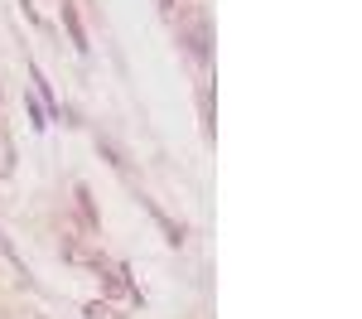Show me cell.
Returning a JSON list of instances; mask_svg holds the SVG:
<instances>
[{
    "label": "cell",
    "mask_w": 362,
    "mask_h": 319,
    "mask_svg": "<svg viewBox=\"0 0 362 319\" xmlns=\"http://www.w3.org/2000/svg\"><path fill=\"white\" fill-rule=\"evenodd\" d=\"M63 257L78 261V266H102V257H97V252H87L83 242H63Z\"/></svg>",
    "instance_id": "cell-1"
},
{
    "label": "cell",
    "mask_w": 362,
    "mask_h": 319,
    "mask_svg": "<svg viewBox=\"0 0 362 319\" xmlns=\"http://www.w3.org/2000/svg\"><path fill=\"white\" fill-rule=\"evenodd\" d=\"M5 174H15V141L0 131V179H5Z\"/></svg>",
    "instance_id": "cell-2"
},
{
    "label": "cell",
    "mask_w": 362,
    "mask_h": 319,
    "mask_svg": "<svg viewBox=\"0 0 362 319\" xmlns=\"http://www.w3.org/2000/svg\"><path fill=\"white\" fill-rule=\"evenodd\" d=\"M107 290H112V295H136L131 281H126V271H107Z\"/></svg>",
    "instance_id": "cell-3"
},
{
    "label": "cell",
    "mask_w": 362,
    "mask_h": 319,
    "mask_svg": "<svg viewBox=\"0 0 362 319\" xmlns=\"http://www.w3.org/2000/svg\"><path fill=\"white\" fill-rule=\"evenodd\" d=\"M83 315H87V319H126V315H116V305H102V300H92Z\"/></svg>",
    "instance_id": "cell-4"
},
{
    "label": "cell",
    "mask_w": 362,
    "mask_h": 319,
    "mask_svg": "<svg viewBox=\"0 0 362 319\" xmlns=\"http://www.w3.org/2000/svg\"><path fill=\"white\" fill-rule=\"evenodd\" d=\"M63 20H68V34H73V44H78V49H87V39H83V25H78V15H73V10H63Z\"/></svg>",
    "instance_id": "cell-5"
},
{
    "label": "cell",
    "mask_w": 362,
    "mask_h": 319,
    "mask_svg": "<svg viewBox=\"0 0 362 319\" xmlns=\"http://www.w3.org/2000/svg\"><path fill=\"white\" fill-rule=\"evenodd\" d=\"M78 208H83V218H87V223L97 218V213H92V199H87V189H78Z\"/></svg>",
    "instance_id": "cell-6"
},
{
    "label": "cell",
    "mask_w": 362,
    "mask_h": 319,
    "mask_svg": "<svg viewBox=\"0 0 362 319\" xmlns=\"http://www.w3.org/2000/svg\"><path fill=\"white\" fill-rule=\"evenodd\" d=\"M165 5H169V0H165Z\"/></svg>",
    "instance_id": "cell-7"
}]
</instances>
